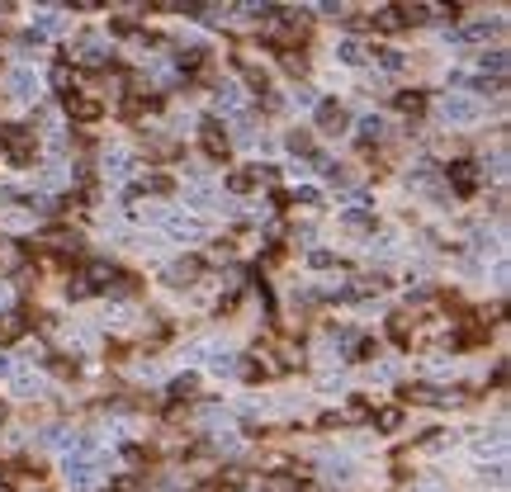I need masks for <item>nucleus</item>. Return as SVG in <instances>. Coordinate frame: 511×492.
Segmentation results:
<instances>
[{
    "instance_id": "1",
    "label": "nucleus",
    "mask_w": 511,
    "mask_h": 492,
    "mask_svg": "<svg viewBox=\"0 0 511 492\" xmlns=\"http://www.w3.org/2000/svg\"><path fill=\"white\" fill-rule=\"evenodd\" d=\"M474 114H479L474 100H445V119H450V124H469Z\"/></svg>"
}]
</instances>
